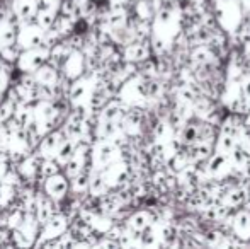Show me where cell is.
Instances as JSON below:
<instances>
[{
	"label": "cell",
	"instance_id": "cell-1",
	"mask_svg": "<svg viewBox=\"0 0 250 249\" xmlns=\"http://www.w3.org/2000/svg\"><path fill=\"white\" fill-rule=\"evenodd\" d=\"M209 154V149H208V145H194L191 149V157L192 159H204V157Z\"/></svg>",
	"mask_w": 250,
	"mask_h": 249
},
{
	"label": "cell",
	"instance_id": "cell-2",
	"mask_svg": "<svg viewBox=\"0 0 250 249\" xmlns=\"http://www.w3.org/2000/svg\"><path fill=\"white\" fill-rule=\"evenodd\" d=\"M245 94H247V96H250V80H247V82H245Z\"/></svg>",
	"mask_w": 250,
	"mask_h": 249
}]
</instances>
